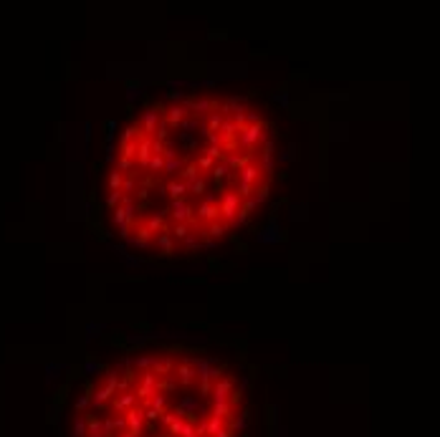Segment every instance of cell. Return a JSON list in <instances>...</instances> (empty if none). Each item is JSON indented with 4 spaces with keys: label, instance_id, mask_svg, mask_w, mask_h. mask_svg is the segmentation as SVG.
Masks as SVG:
<instances>
[{
    "label": "cell",
    "instance_id": "d6986e66",
    "mask_svg": "<svg viewBox=\"0 0 440 437\" xmlns=\"http://www.w3.org/2000/svg\"><path fill=\"white\" fill-rule=\"evenodd\" d=\"M175 369H177V362H175V359H170V356H167V359H157V362H154V367H152V372H154L159 379H162V377H170V374H175Z\"/></svg>",
    "mask_w": 440,
    "mask_h": 437
},
{
    "label": "cell",
    "instance_id": "484cf974",
    "mask_svg": "<svg viewBox=\"0 0 440 437\" xmlns=\"http://www.w3.org/2000/svg\"><path fill=\"white\" fill-rule=\"evenodd\" d=\"M225 427H228V422H225V420H220V417H213V415H210V417L205 420V430H208V437H215V435H218V432H223Z\"/></svg>",
    "mask_w": 440,
    "mask_h": 437
},
{
    "label": "cell",
    "instance_id": "d4e9b609",
    "mask_svg": "<svg viewBox=\"0 0 440 437\" xmlns=\"http://www.w3.org/2000/svg\"><path fill=\"white\" fill-rule=\"evenodd\" d=\"M200 177H203V175H200V170H197V165H195V162H187V165L182 167V177H180V180H182L187 187H190L195 180H200Z\"/></svg>",
    "mask_w": 440,
    "mask_h": 437
},
{
    "label": "cell",
    "instance_id": "603a6c76",
    "mask_svg": "<svg viewBox=\"0 0 440 437\" xmlns=\"http://www.w3.org/2000/svg\"><path fill=\"white\" fill-rule=\"evenodd\" d=\"M170 235L175 237V240L185 243L187 237L192 235V225H185V222H172V225H170Z\"/></svg>",
    "mask_w": 440,
    "mask_h": 437
},
{
    "label": "cell",
    "instance_id": "ee69618b",
    "mask_svg": "<svg viewBox=\"0 0 440 437\" xmlns=\"http://www.w3.org/2000/svg\"><path fill=\"white\" fill-rule=\"evenodd\" d=\"M197 245H200V240H197V235H195V232H192V235L187 237V240L182 243V248H185V250H195Z\"/></svg>",
    "mask_w": 440,
    "mask_h": 437
},
{
    "label": "cell",
    "instance_id": "7c38bea8",
    "mask_svg": "<svg viewBox=\"0 0 440 437\" xmlns=\"http://www.w3.org/2000/svg\"><path fill=\"white\" fill-rule=\"evenodd\" d=\"M187 116H190V109H187L185 104H175V106L167 109L165 122H167V127H182V124L187 122Z\"/></svg>",
    "mask_w": 440,
    "mask_h": 437
},
{
    "label": "cell",
    "instance_id": "f1b7e54d",
    "mask_svg": "<svg viewBox=\"0 0 440 437\" xmlns=\"http://www.w3.org/2000/svg\"><path fill=\"white\" fill-rule=\"evenodd\" d=\"M203 154H208L210 160H215V162H225V157H228V152H225L220 144H208V147L203 149Z\"/></svg>",
    "mask_w": 440,
    "mask_h": 437
},
{
    "label": "cell",
    "instance_id": "b9f144b4",
    "mask_svg": "<svg viewBox=\"0 0 440 437\" xmlns=\"http://www.w3.org/2000/svg\"><path fill=\"white\" fill-rule=\"evenodd\" d=\"M154 362H157L154 356H139V359H137V367L144 369V372H149V369L154 367Z\"/></svg>",
    "mask_w": 440,
    "mask_h": 437
},
{
    "label": "cell",
    "instance_id": "e575fe53",
    "mask_svg": "<svg viewBox=\"0 0 440 437\" xmlns=\"http://www.w3.org/2000/svg\"><path fill=\"white\" fill-rule=\"evenodd\" d=\"M73 437H89L86 417H76V422H73Z\"/></svg>",
    "mask_w": 440,
    "mask_h": 437
},
{
    "label": "cell",
    "instance_id": "f6af8a7d",
    "mask_svg": "<svg viewBox=\"0 0 440 437\" xmlns=\"http://www.w3.org/2000/svg\"><path fill=\"white\" fill-rule=\"evenodd\" d=\"M162 157H165V160H177V149H175V144H167Z\"/></svg>",
    "mask_w": 440,
    "mask_h": 437
},
{
    "label": "cell",
    "instance_id": "7a4b0ae2",
    "mask_svg": "<svg viewBox=\"0 0 440 437\" xmlns=\"http://www.w3.org/2000/svg\"><path fill=\"white\" fill-rule=\"evenodd\" d=\"M263 137H266V124H251L241 132V137H238V147L241 149H253L258 144H263Z\"/></svg>",
    "mask_w": 440,
    "mask_h": 437
},
{
    "label": "cell",
    "instance_id": "9c48e42d",
    "mask_svg": "<svg viewBox=\"0 0 440 437\" xmlns=\"http://www.w3.org/2000/svg\"><path fill=\"white\" fill-rule=\"evenodd\" d=\"M233 387H235V382H233V377H225V379H218L215 384H213V405H218V402H228L230 400V394H233Z\"/></svg>",
    "mask_w": 440,
    "mask_h": 437
},
{
    "label": "cell",
    "instance_id": "f546056e",
    "mask_svg": "<svg viewBox=\"0 0 440 437\" xmlns=\"http://www.w3.org/2000/svg\"><path fill=\"white\" fill-rule=\"evenodd\" d=\"M149 175L152 177H157V175H162L165 172V157L162 154H152V160H149Z\"/></svg>",
    "mask_w": 440,
    "mask_h": 437
},
{
    "label": "cell",
    "instance_id": "d6a6232c",
    "mask_svg": "<svg viewBox=\"0 0 440 437\" xmlns=\"http://www.w3.org/2000/svg\"><path fill=\"white\" fill-rule=\"evenodd\" d=\"M225 232H228V222H223V220L208 225V235H210V237H223Z\"/></svg>",
    "mask_w": 440,
    "mask_h": 437
},
{
    "label": "cell",
    "instance_id": "ba28073f",
    "mask_svg": "<svg viewBox=\"0 0 440 437\" xmlns=\"http://www.w3.org/2000/svg\"><path fill=\"white\" fill-rule=\"evenodd\" d=\"M124 420H127V432L132 437H142V432H144V412H142V407H132L129 412H124Z\"/></svg>",
    "mask_w": 440,
    "mask_h": 437
},
{
    "label": "cell",
    "instance_id": "f907efd6",
    "mask_svg": "<svg viewBox=\"0 0 440 437\" xmlns=\"http://www.w3.org/2000/svg\"><path fill=\"white\" fill-rule=\"evenodd\" d=\"M116 437H132V435H129V432H122V435H116Z\"/></svg>",
    "mask_w": 440,
    "mask_h": 437
},
{
    "label": "cell",
    "instance_id": "bcb514c9",
    "mask_svg": "<svg viewBox=\"0 0 440 437\" xmlns=\"http://www.w3.org/2000/svg\"><path fill=\"white\" fill-rule=\"evenodd\" d=\"M89 402H91V397L89 394H84V397H78V402H76V410L81 412L84 407H89Z\"/></svg>",
    "mask_w": 440,
    "mask_h": 437
},
{
    "label": "cell",
    "instance_id": "ac0fdd59",
    "mask_svg": "<svg viewBox=\"0 0 440 437\" xmlns=\"http://www.w3.org/2000/svg\"><path fill=\"white\" fill-rule=\"evenodd\" d=\"M154 243H157V248H159V255H165V258H170V255L175 253V237L170 235V230H165V232H159V235L154 237Z\"/></svg>",
    "mask_w": 440,
    "mask_h": 437
},
{
    "label": "cell",
    "instance_id": "cb8c5ba5",
    "mask_svg": "<svg viewBox=\"0 0 440 437\" xmlns=\"http://www.w3.org/2000/svg\"><path fill=\"white\" fill-rule=\"evenodd\" d=\"M210 415H213V417H220V420H225V422H230V420H233V405H230V402H218V405L210 407Z\"/></svg>",
    "mask_w": 440,
    "mask_h": 437
},
{
    "label": "cell",
    "instance_id": "d590c367",
    "mask_svg": "<svg viewBox=\"0 0 440 437\" xmlns=\"http://www.w3.org/2000/svg\"><path fill=\"white\" fill-rule=\"evenodd\" d=\"M235 192H238V197H241V200H251L253 192H256V187H253V185H243V182H238Z\"/></svg>",
    "mask_w": 440,
    "mask_h": 437
},
{
    "label": "cell",
    "instance_id": "44dd1931",
    "mask_svg": "<svg viewBox=\"0 0 440 437\" xmlns=\"http://www.w3.org/2000/svg\"><path fill=\"white\" fill-rule=\"evenodd\" d=\"M187 192H190V187H187L182 180H172V182L167 185V195L172 197V203H175V200H185Z\"/></svg>",
    "mask_w": 440,
    "mask_h": 437
},
{
    "label": "cell",
    "instance_id": "74e56055",
    "mask_svg": "<svg viewBox=\"0 0 440 437\" xmlns=\"http://www.w3.org/2000/svg\"><path fill=\"white\" fill-rule=\"evenodd\" d=\"M268 197H271V185H261V187L256 190V195H253V200L261 205V203H266V200H268Z\"/></svg>",
    "mask_w": 440,
    "mask_h": 437
},
{
    "label": "cell",
    "instance_id": "4dcf8cb0",
    "mask_svg": "<svg viewBox=\"0 0 440 437\" xmlns=\"http://www.w3.org/2000/svg\"><path fill=\"white\" fill-rule=\"evenodd\" d=\"M152 139H157V142H162V144H170V127H167V122L162 119L159 122V127H157V132H154V137Z\"/></svg>",
    "mask_w": 440,
    "mask_h": 437
},
{
    "label": "cell",
    "instance_id": "7dc6e473",
    "mask_svg": "<svg viewBox=\"0 0 440 437\" xmlns=\"http://www.w3.org/2000/svg\"><path fill=\"white\" fill-rule=\"evenodd\" d=\"M165 147H167V144H162V142L152 139V152H154V154H165Z\"/></svg>",
    "mask_w": 440,
    "mask_h": 437
},
{
    "label": "cell",
    "instance_id": "277c9868",
    "mask_svg": "<svg viewBox=\"0 0 440 437\" xmlns=\"http://www.w3.org/2000/svg\"><path fill=\"white\" fill-rule=\"evenodd\" d=\"M195 218H197L200 222H208V225L220 220V205L215 203V197H213V195H208L205 200H203V205L195 210Z\"/></svg>",
    "mask_w": 440,
    "mask_h": 437
},
{
    "label": "cell",
    "instance_id": "83f0119b",
    "mask_svg": "<svg viewBox=\"0 0 440 437\" xmlns=\"http://www.w3.org/2000/svg\"><path fill=\"white\" fill-rule=\"evenodd\" d=\"M137 232H139V235H137V237H132V243H134L137 248H149V245H152V237H154V235H152L147 227H137Z\"/></svg>",
    "mask_w": 440,
    "mask_h": 437
},
{
    "label": "cell",
    "instance_id": "836d02e7",
    "mask_svg": "<svg viewBox=\"0 0 440 437\" xmlns=\"http://www.w3.org/2000/svg\"><path fill=\"white\" fill-rule=\"evenodd\" d=\"M137 147H139V142H129V144H122L119 147V157H124V160H137Z\"/></svg>",
    "mask_w": 440,
    "mask_h": 437
},
{
    "label": "cell",
    "instance_id": "8fae6325",
    "mask_svg": "<svg viewBox=\"0 0 440 437\" xmlns=\"http://www.w3.org/2000/svg\"><path fill=\"white\" fill-rule=\"evenodd\" d=\"M132 407H137V394H134V389L132 392H119L114 400H111V410L114 412H129Z\"/></svg>",
    "mask_w": 440,
    "mask_h": 437
},
{
    "label": "cell",
    "instance_id": "8d00e7d4",
    "mask_svg": "<svg viewBox=\"0 0 440 437\" xmlns=\"http://www.w3.org/2000/svg\"><path fill=\"white\" fill-rule=\"evenodd\" d=\"M208 190V182H205V177H200V180H195L192 185H190V195H195V197H203V192Z\"/></svg>",
    "mask_w": 440,
    "mask_h": 437
},
{
    "label": "cell",
    "instance_id": "6da1fadb",
    "mask_svg": "<svg viewBox=\"0 0 440 437\" xmlns=\"http://www.w3.org/2000/svg\"><path fill=\"white\" fill-rule=\"evenodd\" d=\"M218 205H220V220H223V222H228V225H235L238 213H241V205H243V200L238 197V192H235V190L223 192Z\"/></svg>",
    "mask_w": 440,
    "mask_h": 437
},
{
    "label": "cell",
    "instance_id": "681fc988",
    "mask_svg": "<svg viewBox=\"0 0 440 437\" xmlns=\"http://www.w3.org/2000/svg\"><path fill=\"white\" fill-rule=\"evenodd\" d=\"M220 377H223V367H213V374H210V379H213V382H218Z\"/></svg>",
    "mask_w": 440,
    "mask_h": 437
},
{
    "label": "cell",
    "instance_id": "8992f818",
    "mask_svg": "<svg viewBox=\"0 0 440 437\" xmlns=\"http://www.w3.org/2000/svg\"><path fill=\"white\" fill-rule=\"evenodd\" d=\"M159 111H165V106H152V109H147L144 114H142V132H144V137H154V132H157V127H159Z\"/></svg>",
    "mask_w": 440,
    "mask_h": 437
},
{
    "label": "cell",
    "instance_id": "f35d334b",
    "mask_svg": "<svg viewBox=\"0 0 440 437\" xmlns=\"http://www.w3.org/2000/svg\"><path fill=\"white\" fill-rule=\"evenodd\" d=\"M246 425H248V412H243L241 417H235V420H230V425H228V427H230L233 432H241V430H243Z\"/></svg>",
    "mask_w": 440,
    "mask_h": 437
},
{
    "label": "cell",
    "instance_id": "3957f363",
    "mask_svg": "<svg viewBox=\"0 0 440 437\" xmlns=\"http://www.w3.org/2000/svg\"><path fill=\"white\" fill-rule=\"evenodd\" d=\"M157 382H159V377H157L152 369H149V372H142V379H139V384H137V389H134L137 400L149 402L152 397L157 394Z\"/></svg>",
    "mask_w": 440,
    "mask_h": 437
},
{
    "label": "cell",
    "instance_id": "4316f807",
    "mask_svg": "<svg viewBox=\"0 0 440 437\" xmlns=\"http://www.w3.org/2000/svg\"><path fill=\"white\" fill-rule=\"evenodd\" d=\"M124 180H127L124 172H119V170L114 167V170L109 172V192H119V190L124 187Z\"/></svg>",
    "mask_w": 440,
    "mask_h": 437
},
{
    "label": "cell",
    "instance_id": "e0dca14e",
    "mask_svg": "<svg viewBox=\"0 0 440 437\" xmlns=\"http://www.w3.org/2000/svg\"><path fill=\"white\" fill-rule=\"evenodd\" d=\"M263 177V170L258 167V165H248V167H243L241 172H238V182H243V185H253L256 187V182Z\"/></svg>",
    "mask_w": 440,
    "mask_h": 437
},
{
    "label": "cell",
    "instance_id": "30bf717a",
    "mask_svg": "<svg viewBox=\"0 0 440 437\" xmlns=\"http://www.w3.org/2000/svg\"><path fill=\"white\" fill-rule=\"evenodd\" d=\"M185 106L195 114V116H210L213 111H218V101L215 99H195V101H185Z\"/></svg>",
    "mask_w": 440,
    "mask_h": 437
},
{
    "label": "cell",
    "instance_id": "7402d4cb",
    "mask_svg": "<svg viewBox=\"0 0 440 437\" xmlns=\"http://www.w3.org/2000/svg\"><path fill=\"white\" fill-rule=\"evenodd\" d=\"M142 407H152V410H157V412H167V407H170V400H167V394H162V392H157L149 402H142Z\"/></svg>",
    "mask_w": 440,
    "mask_h": 437
},
{
    "label": "cell",
    "instance_id": "1f68e13d",
    "mask_svg": "<svg viewBox=\"0 0 440 437\" xmlns=\"http://www.w3.org/2000/svg\"><path fill=\"white\" fill-rule=\"evenodd\" d=\"M195 165H197V170H200V172H213V167H215L218 162H215V160H210L208 154H200L197 160H195Z\"/></svg>",
    "mask_w": 440,
    "mask_h": 437
},
{
    "label": "cell",
    "instance_id": "ffe728a7",
    "mask_svg": "<svg viewBox=\"0 0 440 437\" xmlns=\"http://www.w3.org/2000/svg\"><path fill=\"white\" fill-rule=\"evenodd\" d=\"M266 175H273V142L268 139L263 144V152H261V165H258Z\"/></svg>",
    "mask_w": 440,
    "mask_h": 437
},
{
    "label": "cell",
    "instance_id": "5b68a950",
    "mask_svg": "<svg viewBox=\"0 0 440 437\" xmlns=\"http://www.w3.org/2000/svg\"><path fill=\"white\" fill-rule=\"evenodd\" d=\"M170 218H172V222L192 225V222H195V208H192L187 200H175V203L170 205Z\"/></svg>",
    "mask_w": 440,
    "mask_h": 437
},
{
    "label": "cell",
    "instance_id": "7bdbcfd3",
    "mask_svg": "<svg viewBox=\"0 0 440 437\" xmlns=\"http://www.w3.org/2000/svg\"><path fill=\"white\" fill-rule=\"evenodd\" d=\"M182 425H185V420H177V422H172V425L167 427V432H170L172 437H180V435H182Z\"/></svg>",
    "mask_w": 440,
    "mask_h": 437
},
{
    "label": "cell",
    "instance_id": "9a60e30c",
    "mask_svg": "<svg viewBox=\"0 0 440 437\" xmlns=\"http://www.w3.org/2000/svg\"><path fill=\"white\" fill-rule=\"evenodd\" d=\"M223 122H225V114L223 111H213L205 122H203V134L210 137V134H220L223 129Z\"/></svg>",
    "mask_w": 440,
    "mask_h": 437
},
{
    "label": "cell",
    "instance_id": "c3c4849f",
    "mask_svg": "<svg viewBox=\"0 0 440 437\" xmlns=\"http://www.w3.org/2000/svg\"><path fill=\"white\" fill-rule=\"evenodd\" d=\"M134 187H137V185H134V177H127V180H124V187H122V192H124V195H129Z\"/></svg>",
    "mask_w": 440,
    "mask_h": 437
},
{
    "label": "cell",
    "instance_id": "ab89813d",
    "mask_svg": "<svg viewBox=\"0 0 440 437\" xmlns=\"http://www.w3.org/2000/svg\"><path fill=\"white\" fill-rule=\"evenodd\" d=\"M230 172H233V170L228 167V162H218V165L213 167V177H215V180H223V177H228Z\"/></svg>",
    "mask_w": 440,
    "mask_h": 437
},
{
    "label": "cell",
    "instance_id": "5bb4252c",
    "mask_svg": "<svg viewBox=\"0 0 440 437\" xmlns=\"http://www.w3.org/2000/svg\"><path fill=\"white\" fill-rule=\"evenodd\" d=\"M152 137H142L139 139V147H137V167H142V170H147L149 167V160H152Z\"/></svg>",
    "mask_w": 440,
    "mask_h": 437
},
{
    "label": "cell",
    "instance_id": "52a82bcc",
    "mask_svg": "<svg viewBox=\"0 0 440 437\" xmlns=\"http://www.w3.org/2000/svg\"><path fill=\"white\" fill-rule=\"evenodd\" d=\"M175 377H177V384L182 389H190L197 379L195 374V367H192V359H185V362H177V369H175Z\"/></svg>",
    "mask_w": 440,
    "mask_h": 437
},
{
    "label": "cell",
    "instance_id": "2e32d148",
    "mask_svg": "<svg viewBox=\"0 0 440 437\" xmlns=\"http://www.w3.org/2000/svg\"><path fill=\"white\" fill-rule=\"evenodd\" d=\"M225 162H228V167H230L233 172H241L243 167H248V165L253 162V157H251V154H241V152H228Z\"/></svg>",
    "mask_w": 440,
    "mask_h": 437
},
{
    "label": "cell",
    "instance_id": "4fadbf2b",
    "mask_svg": "<svg viewBox=\"0 0 440 437\" xmlns=\"http://www.w3.org/2000/svg\"><path fill=\"white\" fill-rule=\"evenodd\" d=\"M167 215H170V210H162V213H152L149 218H147V222H144V227L157 237L159 232H165V230H170L167 227Z\"/></svg>",
    "mask_w": 440,
    "mask_h": 437
},
{
    "label": "cell",
    "instance_id": "60d3db41",
    "mask_svg": "<svg viewBox=\"0 0 440 437\" xmlns=\"http://www.w3.org/2000/svg\"><path fill=\"white\" fill-rule=\"evenodd\" d=\"M182 170V162L180 160H165V172L167 175H177Z\"/></svg>",
    "mask_w": 440,
    "mask_h": 437
}]
</instances>
